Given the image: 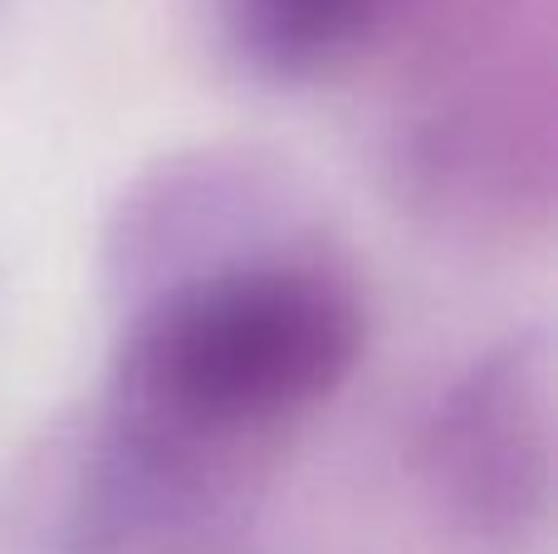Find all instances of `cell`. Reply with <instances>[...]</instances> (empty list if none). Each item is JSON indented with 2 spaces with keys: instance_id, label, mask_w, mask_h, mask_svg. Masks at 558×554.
Segmentation results:
<instances>
[{
  "instance_id": "1",
  "label": "cell",
  "mask_w": 558,
  "mask_h": 554,
  "mask_svg": "<svg viewBox=\"0 0 558 554\" xmlns=\"http://www.w3.org/2000/svg\"><path fill=\"white\" fill-rule=\"evenodd\" d=\"M363 344L357 285L318 241L241 255L118 314L88 432L211 530L275 442L353 378Z\"/></svg>"
},
{
  "instance_id": "2",
  "label": "cell",
  "mask_w": 558,
  "mask_h": 554,
  "mask_svg": "<svg viewBox=\"0 0 558 554\" xmlns=\"http://www.w3.org/2000/svg\"><path fill=\"white\" fill-rule=\"evenodd\" d=\"M392 162L436 221L514 231L549 216L554 0H446Z\"/></svg>"
},
{
  "instance_id": "3",
  "label": "cell",
  "mask_w": 558,
  "mask_h": 554,
  "mask_svg": "<svg viewBox=\"0 0 558 554\" xmlns=\"http://www.w3.org/2000/svg\"><path fill=\"white\" fill-rule=\"evenodd\" d=\"M554 339L544 324L481 349L432 402L416 481L461 554H544L554 535Z\"/></svg>"
},
{
  "instance_id": "4",
  "label": "cell",
  "mask_w": 558,
  "mask_h": 554,
  "mask_svg": "<svg viewBox=\"0 0 558 554\" xmlns=\"http://www.w3.org/2000/svg\"><path fill=\"white\" fill-rule=\"evenodd\" d=\"M314 236L299 177L245 143H192L147 162L113 196L98 231L104 304L128 314L147 294L275 245Z\"/></svg>"
},
{
  "instance_id": "5",
  "label": "cell",
  "mask_w": 558,
  "mask_h": 554,
  "mask_svg": "<svg viewBox=\"0 0 558 554\" xmlns=\"http://www.w3.org/2000/svg\"><path fill=\"white\" fill-rule=\"evenodd\" d=\"M231 59L260 84L299 88L343 74L416 0H211Z\"/></svg>"
}]
</instances>
